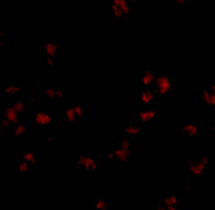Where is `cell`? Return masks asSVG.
I'll return each instance as SVG.
<instances>
[{"label": "cell", "instance_id": "44dd1931", "mask_svg": "<svg viewBox=\"0 0 215 210\" xmlns=\"http://www.w3.org/2000/svg\"><path fill=\"white\" fill-rule=\"evenodd\" d=\"M45 93L47 95L50 99L54 98L55 97V94H56V90L53 88H46L45 89Z\"/></svg>", "mask_w": 215, "mask_h": 210}, {"label": "cell", "instance_id": "ac0fdd59", "mask_svg": "<svg viewBox=\"0 0 215 210\" xmlns=\"http://www.w3.org/2000/svg\"><path fill=\"white\" fill-rule=\"evenodd\" d=\"M140 128L134 127L133 125H129V127L124 129V132L127 134H130V135H137L140 133Z\"/></svg>", "mask_w": 215, "mask_h": 210}, {"label": "cell", "instance_id": "4fadbf2b", "mask_svg": "<svg viewBox=\"0 0 215 210\" xmlns=\"http://www.w3.org/2000/svg\"><path fill=\"white\" fill-rule=\"evenodd\" d=\"M25 130H26V125L24 124H17V127H16L15 131V135L16 137L20 136L23 134H24Z\"/></svg>", "mask_w": 215, "mask_h": 210}, {"label": "cell", "instance_id": "484cf974", "mask_svg": "<svg viewBox=\"0 0 215 210\" xmlns=\"http://www.w3.org/2000/svg\"><path fill=\"white\" fill-rule=\"evenodd\" d=\"M34 155H35L33 154V152H28V153L24 154V155H23V160L25 161V162H29Z\"/></svg>", "mask_w": 215, "mask_h": 210}, {"label": "cell", "instance_id": "7a4b0ae2", "mask_svg": "<svg viewBox=\"0 0 215 210\" xmlns=\"http://www.w3.org/2000/svg\"><path fill=\"white\" fill-rule=\"evenodd\" d=\"M52 122L50 115L43 109H38L35 113V123L36 125L46 126L50 125Z\"/></svg>", "mask_w": 215, "mask_h": 210}, {"label": "cell", "instance_id": "277c9868", "mask_svg": "<svg viewBox=\"0 0 215 210\" xmlns=\"http://www.w3.org/2000/svg\"><path fill=\"white\" fill-rule=\"evenodd\" d=\"M59 50V43L56 41H47L44 44V50L50 57H56Z\"/></svg>", "mask_w": 215, "mask_h": 210}, {"label": "cell", "instance_id": "8d00e7d4", "mask_svg": "<svg viewBox=\"0 0 215 210\" xmlns=\"http://www.w3.org/2000/svg\"><path fill=\"white\" fill-rule=\"evenodd\" d=\"M54 63V61H53V59L51 58V57H49L47 59V65L48 66H52V64Z\"/></svg>", "mask_w": 215, "mask_h": 210}, {"label": "cell", "instance_id": "8992f818", "mask_svg": "<svg viewBox=\"0 0 215 210\" xmlns=\"http://www.w3.org/2000/svg\"><path fill=\"white\" fill-rule=\"evenodd\" d=\"M114 155H116V157L122 162H127L129 157L132 155V152L130 150H124L120 148L114 151Z\"/></svg>", "mask_w": 215, "mask_h": 210}, {"label": "cell", "instance_id": "ab89813d", "mask_svg": "<svg viewBox=\"0 0 215 210\" xmlns=\"http://www.w3.org/2000/svg\"><path fill=\"white\" fill-rule=\"evenodd\" d=\"M184 2H185V1H183V0H177V1L176 2V4H182V5H183L184 3Z\"/></svg>", "mask_w": 215, "mask_h": 210}, {"label": "cell", "instance_id": "83f0119b", "mask_svg": "<svg viewBox=\"0 0 215 210\" xmlns=\"http://www.w3.org/2000/svg\"><path fill=\"white\" fill-rule=\"evenodd\" d=\"M196 164H197V166H198V170L200 171V172L203 174V173L206 171V166H205L201 162H198V163H196Z\"/></svg>", "mask_w": 215, "mask_h": 210}, {"label": "cell", "instance_id": "ffe728a7", "mask_svg": "<svg viewBox=\"0 0 215 210\" xmlns=\"http://www.w3.org/2000/svg\"><path fill=\"white\" fill-rule=\"evenodd\" d=\"M190 171H191V172L192 174H194V175H201L202 173L200 172V171L198 168V166H197V164H196V162H190Z\"/></svg>", "mask_w": 215, "mask_h": 210}, {"label": "cell", "instance_id": "30bf717a", "mask_svg": "<svg viewBox=\"0 0 215 210\" xmlns=\"http://www.w3.org/2000/svg\"><path fill=\"white\" fill-rule=\"evenodd\" d=\"M137 120L139 122H142V123H146V122L150 121V118H149V108H144V109H140L138 111L137 115H136Z\"/></svg>", "mask_w": 215, "mask_h": 210}, {"label": "cell", "instance_id": "4316f807", "mask_svg": "<svg viewBox=\"0 0 215 210\" xmlns=\"http://www.w3.org/2000/svg\"><path fill=\"white\" fill-rule=\"evenodd\" d=\"M141 100H142V102H143L144 104H151V103L150 102V100L148 99V97H147V96H146V94H145L144 91H143V92H142Z\"/></svg>", "mask_w": 215, "mask_h": 210}, {"label": "cell", "instance_id": "cb8c5ba5", "mask_svg": "<svg viewBox=\"0 0 215 210\" xmlns=\"http://www.w3.org/2000/svg\"><path fill=\"white\" fill-rule=\"evenodd\" d=\"M65 96H66V93H65V92H64L63 90H62V89L56 90L55 97H56V98H59V99H62L63 97H65Z\"/></svg>", "mask_w": 215, "mask_h": 210}, {"label": "cell", "instance_id": "2e32d148", "mask_svg": "<svg viewBox=\"0 0 215 210\" xmlns=\"http://www.w3.org/2000/svg\"><path fill=\"white\" fill-rule=\"evenodd\" d=\"M66 116H67V120L69 122H74L77 120V117L73 111V108H69L66 111Z\"/></svg>", "mask_w": 215, "mask_h": 210}, {"label": "cell", "instance_id": "60d3db41", "mask_svg": "<svg viewBox=\"0 0 215 210\" xmlns=\"http://www.w3.org/2000/svg\"><path fill=\"white\" fill-rule=\"evenodd\" d=\"M151 210H156V209H151Z\"/></svg>", "mask_w": 215, "mask_h": 210}, {"label": "cell", "instance_id": "9a60e30c", "mask_svg": "<svg viewBox=\"0 0 215 210\" xmlns=\"http://www.w3.org/2000/svg\"><path fill=\"white\" fill-rule=\"evenodd\" d=\"M17 170L20 172H27L29 171V163L25 161H23V162H20L18 165V167H17Z\"/></svg>", "mask_w": 215, "mask_h": 210}, {"label": "cell", "instance_id": "836d02e7", "mask_svg": "<svg viewBox=\"0 0 215 210\" xmlns=\"http://www.w3.org/2000/svg\"><path fill=\"white\" fill-rule=\"evenodd\" d=\"M5 35V33L3 31V30H0V46H3V41L2 40V37H3Z\"/></svg>", "mask_w": 215, "mask_h": 210}, {"label": "cell", "instance_id": "e0dca14e", "mask_svg": "<svg viewBox=\"0 0 215 210\" xmlns=\"http://www.w3.org/2000/svg\"><path fill=\"white\" fill-rule=\"evenodd\" d=\"M5 93L8 94H11V93H21V88H18L16 86H8L5 88Z\"/></svg>", "mask_w": 215, "mask_h": 210}, {"label": "cell", "instance_id": "5bb4252c", "mask_svg": "<svg viewBox=\"0 0 215 210\" xmlns=\"http://www.w3.org/2000/svg\"><path fill=\"white\" fill-rule=\"evenodd\" d=\"M13 108H15V110L18 113H22L24 111V108H24V102H22V101H17V102H15Z\"/></svg>", "mask_w": 215, "mask_h": 210}, {"label": "cell", "instance_id": "f35d334b", "mask_svg": "<svg viewBox=\"0 0 215 210\" xmlns=\"http://www.w3.org/2000/svg\"><path fill=\"white\" fill-rule=\"evenodd\" d=\"M108 159H109V160H113V159H114V154L110 153L108 155Z\"/></svg>", "mask_w": 215, "mask_h": 210}, {"label": "cell", "instance_id": "d590c367", "mask_svg": "<svg viewBox=\"0 0 215 210\" xmlns=\"http://www.w3.org/2000/svg\"><path fill=\"white\" fill-rule=\"evenodd\" d=\"M202 162V163H203V165H204V166H206L207 164H208V161H207V156H204V157H203V158L202 159V162Z\"/></svg>", "mask_w": 215, "mask_h": 210}, {"label": "cell", "instance_id": "74e56055", "mask_svg": "<svg viewBox=\"0 0 215 210\" xmlns=\"http://www.w3.org/2000/svg\"><path fill=\"white\" fill-rule=\"evenodd\" d=\"M156 210H167V209H166L165 206H163V205H158L157 209H156Z\"/></svg>", "mask_w": 215, "mask_h": 210}, {"label": "cell", "instance_id": "d6a6232c", "mask_svg": "<svg viewBox=\"0 0 215 210\" xmlns=\"http://www.w3.org/2000/svg\"><path fill=\"white\" fill-rule=\"evenodd\" d=\"M0 125H1V127H8V126H9V122L7 120H3L0 123Z\"/></svg>", "mask_w": 215, "mask_h": 210}, {"label": "cell", "instance_id": "52a82bcc", "mask_svg": "<svg viewBox=\"0 0 215 210\" xmlns=\"http://www.w3.org/2000/svg\"><path fill=\"white\" fill-rule=\"evenodd\" d=\"M18 115H19V113L16 112L13 107L8 108L6 109L5 116H6L7 120L9 123H13L15 124H19V123H18Z\"/></svg>", "mask_w": 215, "mask_h": 210}, {"label": "cell", "instance_id": "f546056e", "mask_svg": "<svg viewBox=\"0 0 215 210\" xmlns=\"http://www.w3.org/2000/svg\"><path fill=\"white\" fill-rule=\"evenodd\" d=\"M113 15H114V16H115L116 19H119V18H120V17H122L123 15H124V13H123V12H122V10L119 8V9H118L116 12H114V13H113Z\"/></svg>", "mask_w": 215, "mask_h": 210}, {"label": "cell", "instance_id": "4dcf8cb0", "mask_svg": "<svg viewBox=\"0 0 215 210\" xmlns=\"http://www.w3.org/2000/svg\"><path fill=\"white\" fill-rule=\"evenodd\" d=\"M37 163H38V160H37V157L35 155H34L31 159H30V161L29 162V164L31 165V166H35Z\"/></svg>", "mask_w": 215, "mask_h": 210}, {"label": "cell", "instance_id": "3957f363", "mask_svg": "<svg viewBox=\"0 0 215 210\" xmlns=\"http://www.w3.org/2000/svg\"><path fill=\"white\" fill-rule=\"evenodd\" d=\"M94 162H95L94 159L92 156L82 155L77 159V161L76 162V165H77V166H78L80 168H83L85 171H90L92 165Z\"/></svg>", "mask_w": 215, "mask_h": 210}, {"label": "cell", "instance_id": "603a6c76", "mask_svg": "<svg viewBox=\"0 0 215 210\" xmlns=\"http://www.w3.org/2000/svg\"><path fill=\"white\" fill-rule=\"evenodd\" d=\"M130 146H131V143H130L128 140H123L122 143H121V149H124V150H130V149H129Z\"/></svg>", "mask_w": 215, "mask_h": 210}, {"label": "cell", "instance_id": "ba28073f", "mask_svg": "<svg viewBox=\"0 0 215 210\" xmlns=\"http://www.w3.org/2000/svg\"><path fill=\"white\" fill-rule=\"evenodd\" d=\"M184 132L187 133L190 136H195L199 133V128L192 123H186L183 124Z\"/></svg>", "mask_w": 215, "mask_h": 210}, {"label": "cell", "instance_id": "7c38bea8", "mask_svg": "<svg viewBox=\"0 0 215 210\" xmlns=\"http://www.w3.org/2000/svg\"><path fill=\"white\" fill-rule=\"evenodd\" d=\"M95 208L97 210L107 209V202L104 197H98L95 203Z\"/></svg>", "mask_w": 215, "mask_h": 210}, {"label": "cell", "instance_id": "7402d4cb", "mask_svg": "<svg viewBox=\"0 0 215 210\" xmlns=\"http://www.w3.org/2000/svg\"><path fill=\"white\" fill-rule=\"evenodd\" d=\"M144 93H145L146 96H147V97H148V99L150 100V102L152 103V102H153V100H154V98H155V94H154V93L152 92L151 90H150V89L144 90Z\"/></svg>", "mask_w": 215, "mask_h": 210}, {"label": "cell", "instance_id": "5b68a950", "mask_svg": "<svg viewBox=\"0 0 215 210\" xmlns=\"http://www.w3.org/2000/svg\"><path fill=\"white\" fill-rule=\"evenodd\" d=\"M155 78V75L152 73V71L151 68H145L143 72V76H142V84L145 87L151 86Z\"/></svg>", "mask_w": 215, "mask_h": 210}, {"label": "cell", "instance_id": "8fae6325", "mask_svg": "<svg viewBox=\"0 0 215 210\" xmlns=\"http://www.w3.org/2000/svg\"><path fill=\"white\" fill-rule=\"evenodd\" d=\"M202 97L203 99L204 104L207 106H214L212 104V96L210 92L207 90V88L203 89V94H202Z\"/></svg>", "mask_w": 215, "mask_h": 210}, {"label": "cell", "instance_id": "9c48e42d", "mask_svg": "<svg viewBox=\"0 0 215 210\" xmlns=\"http://www.w3.org/2000/svg\"><path fill=\"white\" fill-rule=\"evenodd\" d=\"M164 206L167 205H173L177 207L179 205V198L177 196H165L162 198Z\"/></svg>", "mask_w": 215, "mask_h": 210}, {"label": "cell", "instance_id": "6da1fadb", "mask_svg": "<svg viewBox=\"0 0 215 210\" xmlns=\"http://www.w3.org/2000/svg\"><path fill=\"white\" fill-rule=\"evenodd\" d=\"M155 81V87L152 90L153 93H158L160 95H166L173 88L172 82L170 78L166 75H157L154 78Z\"/></svg>", "mask_w": 215, "mask_h": 210}, {"label": "cell", "instance_id": "f1b7e54d", "mask_svg": "<svg viewBox=\"0 0 215 210\" xmlns=\"http://www.w3.org/2000/svg\"><path fill=\"white\" fill-rule=\"evenodd\" d=\"M119 8L122 10L124 15H127L130 11V8H129V7H128V5H124V6H121V7H119Z\"/></svg>", "mask_w": 215, "mask_h": 210}, {"label": "cell", "instance_id": "d6986e66", "mask_svg": "<svg viewBox=\"0 0 215 210\" xmlns=\"http://www.w3.org/2000/svg\"><path fill=\"white\" fill-rule=\"evenodd\" d=\"M73 111H74V113H75L76 117H78V118L82 117L83 114H84V109L81 106H79V105L75 106L73 108Z\"/></svg>", "mask_w": 215, "mask_h": 210}, {"label": "cell", "instance_id": "e575fe53", "mask_svg": "<svg viewBox=\"0 0 215 210\" xmlns=\"http://www.w3.org/2000/svg\"><path fill=\"white\" fill-rule=\"evenodd\" d=\"M165 208L167 210H177V208L173 205H167V206H165Z\"/></svg>", "mask_w": 215, "mask_h": 210}, {"label": "cell", "instance_id": "d4e9b609", "mask_svg": "<svg viewBox=\"0 0 215 210\" xmlns=\"http://www.w3.org/2000/svg\"><path fill=\"white\" fill-rule=\"evenodd\" d=\"M113 3L116 4L119 7H121V6H124V5H127V1L126 0H114L113 2Z\"/></svg>", "mask_w": 215, "mask_h": 210}, {"label": "cell", "instance_id": "1f68e13d", "mask_svg": "<svg viewBox=\"0 0 215 210\" xmlns=\"http://www.w3.org/2000/svg\"><path fill=\"white\" fill-rule=\"evenodd\" d=\"M109 8H110V11H111L112 13H114V12H116V11L119 9V6H117L116 4H114V3H112L111 4H110Z\"/></svg>", "mask_w": 215, "mask_h": 210}]
</instances>
